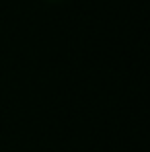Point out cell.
Returning <instances> with one entry per match:
<instances>
[{
    "label": "cell",
    "instance_id": "1",
    "mask_svg": "<svg viewBox=\"0 0 150 152\" xmlns=\"http://www.w3.org/2000/svg\"><path fill=\"white\" fill-rule=\"evenodd\" d=\"M51 2H60V0H51Z\"/></svg>",
    "mask_w": 150,
    "mask_h": 152
}]
</instances>
